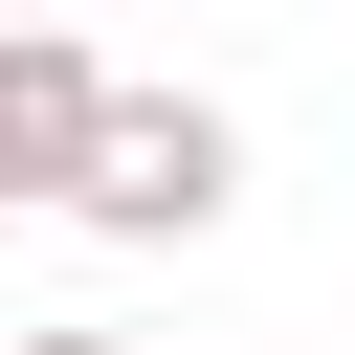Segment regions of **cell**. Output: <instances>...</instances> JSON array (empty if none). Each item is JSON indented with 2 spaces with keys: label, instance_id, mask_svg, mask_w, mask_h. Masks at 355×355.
Listing matches in <instances>:
<instances>
[{
  "label": "cell",
  "instance_id": "6da1fadb",
  "mask_svg": "<svg viewBox=\"0 0 355 355\" xmlns=\"http://www.w3.org/2000/svg\"><path fill=\"white\" fill-rule=\"evenodd\" d=\"M222 200H244V111H222V89H111L67 222H89V244H200Z\"/></svg>",
  "mask_w": 355,
  "mask_h": 355
},
{
  "label": "cell",
  "instance_id": "277c9868",
  "mask_svg": "<svg viewBox=\"0 0 355 355\" xmlns=\"http://www.w3.org/2000/svg\"><path fill=\"white\" fill-rule=\"evenodd\" d=\"M0 22H44V0H0Z\"/></svg>",
  "mask_w": 355,
  "mask_h": 355
},
{
  "label": "cell",
  "instance_id": "7a4b0ae2",
  "mask_svg": "<svg viewBox=\"0 0 355 355\" xmlns=\"http://www.w3.org/2000/svg\"><path fill=\"white\" fill-rule=\"evenodd\" d=\"M89 133H111V44H89L67 0H44V22H0V222H67Z\"/></svg>",
  "mask_w": 355,
  "mask_h": 355
},
{
  "label": "cell",
  "instance_id": "3957f363",
  "mask_svg": "<svg viewBox=\"0 0 355 355\" xmlns=\"http://www.w3.org/2000/svg\"><path fill=\"white\" fill-rule=\"evenodd\" d=\"M0 355H133V333H89V311H44V333H0Z\"/></svg>",
  "mask_w": 355,
  "mask_h": 355
}]
</instances>
